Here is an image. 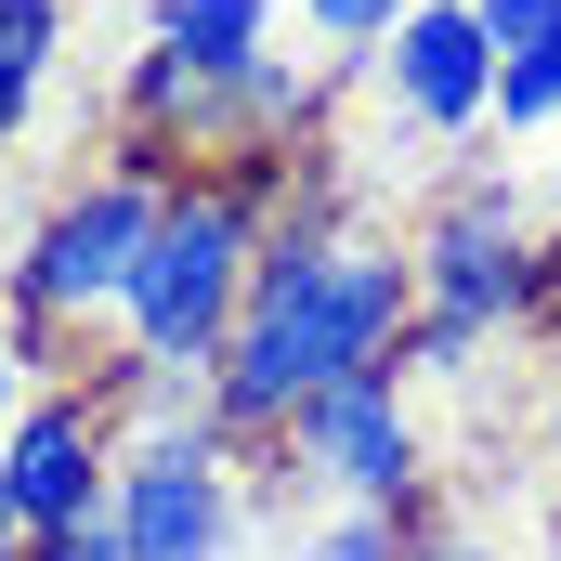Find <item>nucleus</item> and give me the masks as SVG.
<instances>
[{"label":"nucleus","mask_w":561,"mask_h":561,"mask_svg":"<svg viewBox=\"0 0 561 561\" xmlns=\"http://www.w3.org/2000/svg\"><path fill=\"white\" fill-rule=\"evenodd\" d=\"M405 313H419L405 249H392V236H353V222H327V209L300 196L275 236H262L249 313H236V340L209 353L196 419L222 431L236 457H249V444H275L300 392H327V379H353V366H392Z\"/></svg>","instance_id":"1"},{"label":"nucleus","mask_w":561,"mask_h":561,"mask_svg":"<svg viewBox=\"0 0 561 561\" xmlns=\"http://www.w3.org/2000/svg\"><path fill=\"white\" fill-rule=\"evenodd\" d=\"M275 170L287 157H209V170H183V183L157 196V249H144L131 300H118V327H131L144 366L209 379V353H222L236 313H249L262 236H275Z\"/></svg>","instance_id":"2"},{"label":"nucleus","mask_w":561,"mask_h":561,"mask_svg":"<svg viewBox=\"0 0 561 561\" xmlns=\"http://www.w3.org/2000/svg\"><path fill=\"white\" fill-rule=\"evenodd\" d=\"M157 170H92L79 196H53L39 222H26V249L0 262V313H13V340L39 353V340H66V327H105L118 300H131L144 249H157Z\"/></svg>","instance_id":"3"},{"label":"nucleus","mask_w":561,"mask_h":561,"mask_svg":"<svg viewBox=\"0 0 561 561\" xmlns=\"http://www.w3.org/2000/svg\"><path fill=\"white\" fill-rule=\"evenodd\" d=\"M275 457L300 483L353 496V510H431V457H419V405H405V366H353L327 392H300L275 431Z\"/></svg>","instance_id":"4"},{"label":"nucleus","mask_w":561,"mask_h":561,"mask_svg":"<svg viewBox=\"0 0 561 561\" xmlns=\"http://www.w3.org/2000/svg\"><path fill=\"white\" fill-rule=\"evenodd\" d=\"M131 561H236V444L209 419L118 431V483H105Z\"/></svg>","instance_id":"5"},{"label":"nucleus","mask_w":561,"mask_h":561,"mask_svg":"<svg viewBox=\"0 0 561 561\" xmlns=\"http://www.w3.org/2000/svg\"><path fill=\"white\" fill-rule=\"evenodd\" d=\"M405 275H419V313H457V327H483V340H496V327L523 313V287H536L523 196H510V183H457V196L419 222Z\"/></svg>","instance_id":"6"},{"label":"nucleus","mask_w":561,"mask_h":561,"mask_svg":"<svg viewBox=\"0 0 561 561\" xmlns=\"http://www.w3.org/2000/svg\"><path fill=\"white\" fill-rule=\"evenodd\" d=\"M105 483H118V419H105V392H26V405H13V431H0V510H13L26 536L92 523Z\"/></svg>","instance_id":"7"},{"label":"nucleus","mask_w":561,"mask_h":561,"mask_svg":"<svg viewBox=\"0 0 561 561\" xmlns=\"http://www.w3.org/2000/svg\"><path fill=\"white\" fill-rule=\"evenodd\" d=\"M379 92H392V118L419 144H457L496 118V26L470 13V0H419L392 39H379Z\"/></svg>","instance_id":"8"},{"label":"nucleus","mask_w":561,"mask_h":561,"mask_svg":"<svg viewBox=\"0 0 561 561\" xmlns=\"http://www.w3.org/2000/svg\"><path fill=\"white\" fill-rule=\"evenodd\" d=\"M157 39H170V53H196V66H262L275 0H157Z\"/></svg>","instance_id":"9"},{"label":"nucleus","mask_w":561,"mask_h":561,"mask_svg":"<svg viewBox=\"0 0 561 561\" xmlns=\"http://www.w3.org/2000/svg\"><path fill=\"white\" fill-rule=\"evenodd\" d=\"M549 118H561V26L496 53V131H549Z\"/></svg>","instance_id":"10"},{"label":"nucleus","mask_w":561,"mask_h":561,"mask_svg":"<svg viewBox=\"0 0 561 561\" xmlns=\"http://www.w3.org/2000/svg\"><path fill=\"white\" fill-rule=\"evenodd\" d=\"M287 561H405V510H327V523H300L287 536Z\"/></svg>","instance_id":"11"},{"label":"nucleus","mask_w":561,"mask_h":561,"mask_svg":"<svg viewBox=\"0 0 561 561\" xmlns=\"http://www.w3.org/2000/svg\"><path fill=\"white\" fill-rule=\"evenodd\" d=\"M287 13H300L313 39H340V53H379V39H392L419 0H287Z\"/></svg>","instance_id":"12"},{"label":"nucleus","mask_w":561,"mask_h":561,"mask_svg":"<svg viewBox=\"0 0 561 561\" xmlns=\"http://www.w3.org/2000/svg\"><path fill=\"white\" fill-rule=\"evenodd\" d=\"M26 561H131V536H118V510H92V523H53V536H26Z\"/></svg>","instance_id":"13"},{"label":"nucleus","mask_w":561,"mask_h":561,"mask_svg":"<svg viewBox=\"0 0 561 561\" xmlns=\"http://www.w3.org/2000/svg\"><path fill=\"white\" fill-rule=\"evenodd\" d=\"M483 26H496V53H523V39H549L561 26V0H470Z\"/></svg>","instance_id":"14"},{"label":"nucleus","mask_w":561,"mask_h":561,"mask_svg":"<svg viewBox=\"0 0 561 561\" xmlns=\"http://www.w3.org/2000/svg\"><path fill=\"white\" fill-rule=\"evenodd\" d=\"M26 379H39V353H26L13 313H0V431H13V405H26Z\"/></svg>","instance_id":"15"},{"label":"nucleus","mask_w":561,"mask_h":561,"mask_svg":"<svg viewBox=\"0 0 561 561\" xmlns=\"http://www.w3.org/2000/svg\"><path fill=\"white\" fill-rule=\"evenodd\" d=\"M405 561H483V536H419Z\"/></svg>","instance_id":"16"},{"label":"nucleus","mask_w":561,"mask_h":561,"mask_svg":"<svg viewBox=\"0 0 561 561\" xmlns=\"http://www.w3.org/2000/svg\"><path fill=\"white\" fill-rule=\"evenodd\" d=\"M0 561H26V523H13V510H0Z\"/></svg>","instance_id":"17"},{"label":"nucleus","mask_w":561,"mask_h":561,"mask_svg":"<svg viewBox=\"0 0 561 561\" xmlns=\"http://www.w3.org/2000/svg\"><path fill=\"white\" fill-rule=\"evenodd\" d=\"M549 561H561V510H549Z\"/></svg>","instance_id":"18"},{"label":"nucleus","mask_w":561,"mask_h":561,"mask_svg":"<svg viewBox=\"0 0 561 561\" xmlns=\"http://www.w3.org/2000/svg\"><path fill=\"white\" fill-rule=\"evenodd\" d=\"M549 444H561V419H549Z\"/></svg>","instance_id":"19"}]
</instances>
